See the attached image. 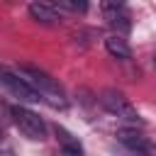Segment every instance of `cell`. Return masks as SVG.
Wrapping results in <instances>:
<instances>
[{"label": "cell", "mask_w": 156, "mask_h": 156, "mask_svg": "<svg viewBox=\"0 0 156 156\" xmlns=\"http://www.w3.org/2000/svg\"><path fill=\"white\" fill-rule=\"evenodd\" d=\"M117 139H119L127 149H132V151H144V154L151 151L149 139H146L141 132H136L134 127H132V129H119V132H117Z\"/></svg>", "instance_id": "obj_7"}, {"label": "cell", "mask_w": 156, "mask_h": 156, "mask_svg": "<svg viewBox=\"0 0 156 156\" xmlns=\"http://www.w3.org/2000/svg\"><path fill=\"white\" fill-rule=\"evenodd\" d=\"M29 15H32V20H37L41 24L61 22V12H58V5L54 0H34V2H29Z\"/></svg>", "instance_id": "obj_6"}, {"label": "cell", "mask_w": 156, "mask_h": 156, "mask_svg": "<svg viewBox=\"0 0 156 156\" xmlns=\"http://www.w3.org/2000/svg\"><path fill=\"white\" fill-rule=\"evenodd\" d=\"M56 132L61 134V144H63L61 149H63L66 154H80V151H83V149H80V144H78V141H73V139H68V134H66L63 129H58V127H56Z\"/></svg>", "instance_id": "obj_9"}, {"label": "cell", "mask_w": 156, "mask_h": 156, "mask_svg": "<svg viewBox=\"0 0 156 156\" xmlns=\"http://www.w3.org/2000/svg\"><path fill=\"white\" fill-rule=\"evenodd\" d=\"M0 83L5 85V90L12 95V98H17L20 102H39L41 98H39V93L29 85V80L27 78H22V76H17V73H10V71H0Z\"/></svg>", "instance_id": "obj_4"}, {"label": "cell", "mask_w": 156, "mask_h": 156, "mask_svg": "<svg viewBox=\"0 0 156 156\" xmlns=\"http://www.w3.org/2000/svg\"><path fill=\"white\" fill-rule=\"evenodd\" d=\"M100 10H102V17L107 20L110 27L129 32L132 15H129V7H127V0H100Z\"/></svg>", "instance_id": "obj_5"}, {"label": "cell", "mask_w": 156, "mask_h": 156, "mask_svg": "<svg viewBox=\"0 0 156 156\" xmlns=\"http://www.w3.org/2000/svg\"><path fill=\"white\" fill-rule=\"evenodd\" d=\"M20 73L29 80V85L39 93V98H41L44 102H49L51 107H61V110H63V107L68 105L61 85H58L49 73H44L41 68H37V66H20Z\"/></svg>", "instance_id": "obj_1"}, {"label": "cell", "mask_w": 156, "mask_h": 156, "mask_svg": "<svg viewBox=\"0 0 156 156\" xmlns=\"http://www.w3.org/2000/svg\"><path fill=\"white\" fill-rule=\"evenodd\" d=\"M0 141H2V129H0Z\"/></svg>", "instance_id": "obj_11"}, {"label": "cell", "mask_w": 156, "mask_h": 156, "mask_svg": "<svg viewBox=\"0 0 156 156\" xmlns=\"http://www.w3.org/2000/svg\"><path fill=\"white\" fill-rule=\"evenodd\" d=\"M58 7H66L71 12H88V0H58Z\"/></svg>", "instance_id": "obj_10"}, {"label": "cell", "mask_w": 156, "mask_h": 156, "mask_svg": "<svg viewBox=\"0 0 156 156\" xmlns=\"http://www.w3.org/2000/svg\"><path fill=\"white\" fill-rule=\"evenodd\" d=\"M100 102H102V107L110 112V115H115L117 119H124V122H129V124H139V115H136V107L129 102V98H124L119 90H115V88H107V90H102V95H100Z\"/></svg>", "instance_id": "obj_3"}, {"label": "cell", "mask_w": 156, "mask_h": 156, "mask_svg": "<svg viewBox=\"0 0 156 156\" xmlns=\"http://www.w3.org/2000/svg\"><path fill=\"white\" fill-rule=\"evenodd\" d=\"M10 117H12L15 127L27 139H32V141H44L46 139V122L37 112H32L29 107H24V105H10Z\"/></svg>", "instance_id": "obj_2"}, {"label": "cell", "mask_w": 156, "mask_h": 156, "mask_svg": "<svg viewBox=\"0 0 156 156\" xmlns=\"http://www.w3.org/2000/svg\"><path fill=\"white\" fill-rule=\"evenodd\" d=\"M105 49L112 58H119V61H129L132 58V49L127 44V39H122L119 34H112L105 39Z\"/></svg>", "instance_id": "obj_8"}]
</instances>
